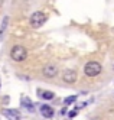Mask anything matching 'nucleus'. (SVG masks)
<instances>
[{
    "mask_svg": "<svg viewBox=\"0 0 114 120\" xmlns=\"http://www.w3.org/2000/svg\"><path fill=\"white\" fill-rule=\"evenodd\" d=\"M10 58L16 62H22L28 58V51H26L25 46L22 45H15L12 49H10Z\"/></svg>",
    "mask_w": 114,
    "mask_h": 120,
    "instance_id": "obj_1",
    "label": "nucleus"
},
{
    "mask_svg": "<svg viewBox=\"0 0 114 120\" xmlns=\"http://www.w3.org/2000/svg\"><path fill=\"white\" fill-rule=\"evenodd\" d=\"M101 71H103V67L97 61H90V62H87L85 67H84V72H85L87 77H97Z\"/></svg>",
    "mask_w": 114,
    "mask_h": 120,
    "instance_id": "obj_2",
    "label": "nucleus"
},
{
    "mask_svg": "<svg viewBox=\"0 0 114 120\" xmlns=\"http://www.w3.org/2000/svg\"><path fill=\"white\" fill-rule=\"evenodd\" d=\"M46 15L43 13V12H35L30 18H29V25L33 28V29H38V28H40L43 23L46 22Z\"/></svg>",
    "mask_w": 114,
    "mask_h": 120,
    "instance_id": "obj_3",
    "label": "nucleus"
},
{
    "mask_svg": "<svg viewBox=\"0 0 114 120\" xmlns=\"http://www.w3.org/2000/svg\"><path fill=\"white\" fill-rule=\"evenodd\" d=\"M62 78H64V81H65V82L72 84V82H75V81H77L78 75H77V72H75L74 70H66V71L64 72V75H62Z\"/></svg>",
    "mask_w": 114,
    "mask_h": 120,
    "instance_id": "obj_4",
    "label": "nucleus"
},
{
    "mask_svg": "<svg viewBox=\"0 0 114 120\" xmlns=\"http://www.w3.org/2000/svg\"><path fill=\"white\" fill-rule=\"evenodd\" d=\"M42 72H43V75H45L46 78H54V77L58 74V68L55 65H46V67H43Z\"/></svg>",
    "mask_w": 114,
    "mask_h": 120,
    "instance_id": "obj_5",
    "label": "nucleus"
},
{
    "mask_svg": "<svg viewBox=\"0 0 114 120\" xmlns=\"http://www.w3.org/2000/svg\"><path fill=\"white\" fill-rule=\"evenodd\" d=\"M40 113H42L43 117L51 119V117H54V109L48 104H43V106H40Z\"/></svg>",
    "mask_w": 114,
    "mask_h": 120,
    "instance_id": "obj_6",
    "label": "nucleus"
},
{
    "mask_svg": "<svg viewBox=\"0 0 114 120\" xmlns=\"http://www.w3.org/2000/svg\"><path fill=\"white\" fill-rule=\"evenodd\" d=\"M4 113H6L7 117H10L13 120H19V113H17L16 110H7V111H4Z\"/></svg>",
    "mask_w": 114,
    "mask_h": 120,
    "instance_id": "obj_7",
    "label": "nucleus"
},
{
    "mask_svg": "<svg viewBox=\"0 0 114 120\" xmlns=\"http://www.w3.org/2000/svg\"><path fill=\"white\" fill-rule=\"evenodd\" d=\"M7 23H9V18L6 16V18L3 19V23H2V28H0V39H2V36H3V33H4V30H6V26H7Z\"/></svg>",
    "mask_w": 114,
    "mask_h": 120,
    "instance_id": "obj_8",
    "label": "nucleus"
},
{
    "mask_svg": "<svg viewBox=\"0 0 114 120\" xmlns=\"http://www.w3.org/2000/svg\"><path fill=\"white\" fill-rule=\"evenodd\" d=\"M40 96L45 98V100H52V98L55 97V94H54V93H51V91H43Z\"/></svg>",
    "mask_w": 114,
    "mask_h": 120,
    "instance_id": "obj_9",
    "label": "nucleus"
},
{
    "mask_svg": "<svg viewBox=\"0 0 114 120\" xmlns=\"http://www.w3.org/2000/svg\"><path fill=\"white\" fill-rule=\"evenodd\" d=\"M75 100H77V96H69V97H66V98L64 100V103H65L66 106H69V104H72Z\"/></svg>",
    "mask_w": 114,
    "mask_h": 120,
    "instance_id": "obj_10",
    "label": "nucleus"
},
{
    "mask_svg": "<svg viewBox=\"0 0 114 120\" xmlns=\"http://www.w3.org/2000/svg\"><path fill=\"white\" fill-rule=\"evenodd\" d=\"M22 104H23L25 107H28V110H30V111L33 110V106L30 104V103H29V100H28V98H26V100H23V103H22Z\"/></svg>",
    "mask_w": 114,
    "mask_h": 120,
    "instance_id": "obj_11",
    "label": "nucleus"
},
{
    "mask_svg": "<svg viewBox=\"0 0 114 120\" xmlns=\"http://www.w3.org/2000/svg\"><path fill=\"white\" fill-rule=\"evenodd\" d=\"M77 114V110H72V111H69V117H74Z\"/></svg>",
    "mask_w": 114,
    "mask_h": 120,
    "instance_id": "obj_12",
    "label": "nucleus"
},
{
    "mask_svg": "<svg viewBox=\"0 0 114 120\" xmlns=\"http://www.w3.org/2000/svg\"><path fill=\"white\" fill-rule=\"evenodd\" d=\"M3 6V0H0V7H2Z\"/></svg>",
    "mask_w": 114,
    "mask_h": 120,
    "instance_id": "obj_13",
    "label": "nucleus"
},
{
    "mask_svg": "<svg viewBox=\"0 0 114 120\" xmlns=\"http://www.w3.org/2000/svg\"><path fill=\"white\" fill-rule=\"evenodd\" d=\"M0 85H2V81H0Z\"/></svg>",
    "mask_w": 114,
    "mask_h": 120,
    "instance_id": "obj_14",
    "label": "nucleus"
},
{
    "mask_svg": "<svg viewBox=\"0 0 114 120\" xmlns=\"http://www.w3.org/2000/svg\"><path fill=\"white\" fill-rule=\"evenodd\" d=\"M113 68H114V67H113Z\"/></svg>",
    "mask_w": 114,
    "mask_h": 120,
    "instance_id": "obj_15",
    "label": "nucleus"
}]
</instances>
